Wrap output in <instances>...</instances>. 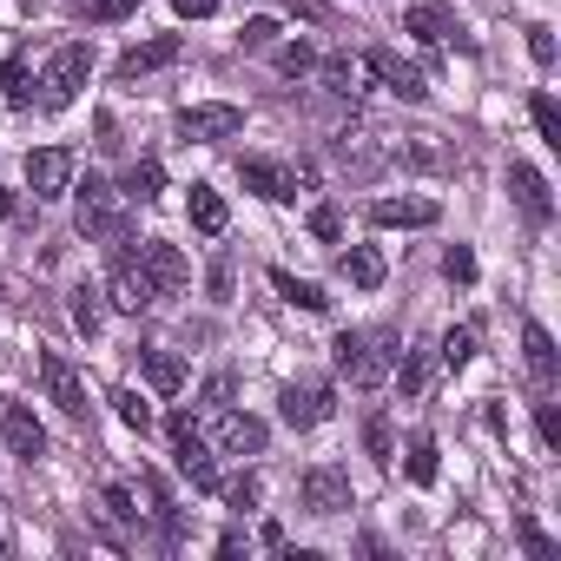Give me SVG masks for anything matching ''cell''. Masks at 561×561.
<instances>
[{"label": "cell", "instance_id": "obj_1", "mask_svg": "<svg viewBox=\"0 0 561 561\" xmlns=\"http://www.w3.org/2000/svg\"><path fill=\"white\" fill-rule=\"evenodd\" d=\"M331 351H337V370H344L357 390H377V383H390V370H397V331H344Z\"/></svg>", "mask_w": 561, "mask_h": 561}, {"label": "cell", "instance_id": "obj_2", "mask_svg": "<svg viewBox=\"0 0 561 561\" xmlns=\"http://www.w3.org/2000/svg\"><path fill=\"white\" fill-rule=\"evenodd\" d=\"M73 225H80V238H126L133 231V198L106 179H87V185H73Z\"/></svg>", "mask_w": 561, "mask_h": 561}, {"label": "cell", "instance_id": "obj_3", "mask_svg": "<svg viewBox=\"0 0 561 561\" xmlns=\"http://www.w3.org/2000/svg\"><path fill=\"white\" fill-rule=\"evenodd\" d=\"M87 73H93V47H87V41L60 47V54L47 60V73H41V106H47V113L73 106V100H80V87H87Z\"/></svg>", "mask_w": 561, "mask_h": 561}, {"label": "cell", "instance_id": "obj_4", "mask_svg": "<svg viewBox=\"0 0 561 561\" xmlns=\"http://www.w3.org/2000/svg\"><path fill=\"white\" fill-rule=\"evenodd\" d=\"M238 133H244V113L225 106V100L179 113V139H185V146H225V139H238Z\"/></svg>", "mask_w": 561, "mask_h": 561}, {"label": "cell", "instance_id": "obj_5", "mask_svg": "<svg viewBox=\"0 0 561 561\" xmlns=\"http://www.w3.org/2000/svg\"><path fill=\"white\" fill-rule=\"evenodd\" d=\"M351 502H357V495H351V476H344V469L318 462V469L298 476V508H305V515H344Z\"/></svg>", "mask_w": 561, "mask_h": 561}, {"label": "cell", "instance_id": "obj_6", "mask_svg": "<svg viewBox=\"0 0 561 561\" xmlns=\"http://www.w3.org/2000/svg\"><path fill=\"white\" fill-rule=\"evenodd\" d=\"M106 298H113L119 311H133V318L159 305V291H152V277H146L139 251H119V257H113V271H106Z\"/></svg>", "mask_w": 561, "mask_h": 561}, {"label": "cell", "instance_id": "obj_7", "mask_svg": "<svg viewBox=\"0 0 561 561\" xmlns=\"http://www.w3.org/2000/svg\"><path fill=\"white\" fill-rule=\"evenodd\" d=\"M383 159H390V165H403V172H456V146H449V139H436V133L390 139V146H383Z\"/></svg>", "mask_w": 561, "mask_h": 561}, {"label": "cell", "instance_id": "obj_8", "mask_svg": "<svg viewBox=\"0 0 561 561\" xmlns=\"http://www.w3.org/2000/svg\"><path fill=\"white\" fill-rule=\"evenodd\" d=\"M238 179H244V192H257V198H298V192L311 185V165H271V159H238Z\"/></svg>", "mask_w": 561, "mask_h": 561}, {"label": "cell", "instance_id": "obj_9", "mask_svg": "<svg viewBox=\"0 0 561 561\" xmlns=\"http://www.w3.org/2000/svg\"><path fill=\"white\" fill-rule=\"evenodd\" d=\"M277 410H285V423H291V430H318V423H331L337 390H331L324 377H305V383H291V390H285V403H277Z\"/></svg>", "mask_w": 561, "mask_h": 561}, {"label": "cell", "instance_id": "obj_10", "mask_svg": "<svg viewBox=\"0 0 561 561\" xmlns=\"http://www.w3.org/2000/svg\"><path fill=\"white\" fill-rule=\"evenodd\" d=\"M139 264H146V277H152V291H159V298H179V291L192 285L185 251H179V244H165V238H146V244H139Z\"/></svg>", "mask_w": 561, "mask_h": 561}, {"label": "cell", "instance_id": "obj_11", "mask_svg": "<svg viewBox=\"0 0 561 561\" xmlns=\"http://www.w3.org/2000/svg\"><path fill=\"white\" fill-rule=\"evenodd\" d=\"M357 67H364V73H377V80H383L397 100H410V106H416V100H430V80H423V67H410V60H403V54H390V47H370Z\"/></svg>", "mask_w": 561, "mask_h": 561}, {"label": "cell", "instance_id": "obj_12", "mask_svg": "<svg viewBox=\"0 0 561 561\" xmlns=\"http://www.w3.org/2000/svg\"><path fill=\"white\" fill-rule=\"evenodd\" d=\"M165 430H172V456H179V469L192 476V489H218V462H211V449H205V436L192 430V416L179 410V416H172Z\"/></svg>", "mask_w": 561, "mask_h": 561}, {"label": "cell", "instance_id": "obj_13", "mask_svg": "<svg viewBox=\"0 0 561 561\" xmlns=\"http://www.w3.org/2000/svg\"><path fill=\"white\" fill-rule=\"evenodd\" d=\"M73 172H80V159H73L67 146H41V152H27V185H34V198H60V192H73Z\"/></svg>", "mask_w": 561, "mask_h": 561}, {"label": "cell", "instance_id": "obj_14", "mask_svg": "<svg viewBox=\"0 0 561 561\" xmlns=\"http://www.w3.org/2000/svg\"><path fill=\"white\" fill-rule=\"evenodd\" d=\"M41 377H47V397H54L73 423H87V416H93V403H87V377H80L60 351H47V357H41Z\"/></svg>", "mask_w": 561, "mask_h": 561}, {"label": "cell", "instance_id": "obj_15", "mask_svg": "<svg viewBox=\"0 0 561 561\" xmlns=\"http://www.w3.org/2000/svg\"><path fill=\"white\" fill-rule=\"evenodd\" d=\"M211 443H218L225 456H264L271 430H264L257 416H244V410H218V430H211Z\"/></svg>", "mask_w": 561, "mask_h": 561}, {"label": "cell", "instance_id": "obj_16", "mask_svg": "<svg viewBox=\"0 0 561 561\" xmlns=\"http://www.w3.org/2000/svg\"><path fill=\"white\" fill-rule=\"evenodd\" d=\"M0 436H8V449H14L21 462H41V456H47V430H41V416H34L27 403H8V410H0Z\"/></svg>", "mask_w": 561, "mask_h": 561}, {"label": "cell", "instance_id": "obj_17", "mask_svg": "<svg viewBox=\"0 0 561 561\" xmlns=\"http://www.w3.org/2000/svg\"><path fill=\"white\" fill-rule=\"evenodd\" d=\"M172 60H179V34H159V41H146V47H126L119 67H113V80L133 87V80H146V73H159V67H172Z\"/></svg>", "mask_w": 561, "mask_h": 561}, {"label": "cell", "instance_id": "obj_18", "mask_svg": "<svg viewBox=\"0 0 561 561\" xmlns=\"http://www.w3.org/2000/svg\"><path fill=\"white\" fill-rule=\"evenodd\" d=\"M436 218H443L436 198H377V205H370V225H383V231H423V225H436Z\"/></svg>", "mask_w": 561, "mask_h": 561}, {"label": "cell", "instance_id": "obj_19", "mask_svg": "<svg viewBox=\"0 0 561 561\" xmlns=\"http://www.w3.org/2000/svg\"><path fill=\"white\" fill-rule=\"evenodd\" d=\"M508 192H515V205L528 211V225H548V218H554V198H548V179H541L535 165H522V159H515V165H508Z\"/></svg>", "mask_w": 561, "mask_h": 561}, {"label": "cell", "instance_id": "obj_20", "mask_svg": "<svg viewBox=\"0 0 561 561\" xmlns=\"http://www.w3.org/2000/svg\"><path fill=\"white\" fill-rule=\"evenodd\" d=\"M337 165H351L357 179H370L377 165H383V146H377V133H337Z\"/></svg>", "mask_w": 561, "mask_h": 561}, {"label": "cell", "instance_id": "obj_21", "mask_svg": "<svg viewBox=\"0 0 561 561\" xmlns=\"http://www.w3.org/2000/svg\"><path fill=\"white\" fill-rule=\"evenodd\" d=\"M522 357H528V370H535V390L548 397V390H554V337H548L541 324H522Z\"/></svg>", "mask_w": 561, "mask_h": 561}, {"label": "cell", "instance_id": "obj_22", "mask_svg": "<svg viewBox=\"0 0 561 561\" xmlns=\"http://www.w3.org/2000/svg\"><path fill=\"white\" fill-rule=\"evenodd\" d=\"M337 271L351 277V285H357V291H377V285H383V277H390V264H383V251H377V244H351Z\"/></svg>", "mask_w": 561, "mask_h": 561}, {"label": "cell", "instance_id": "obj_23", "mask_svg": "<svg viewBox=\"0 0 561 561\" xmlns=\"http://www.w3.org/2000/svg\"><path fill=\"white\" fill-rule=\"evenodd\" d=\"M403 34H416L423 47H443V41H456V21L443 8H410L403 14Z\"/></svg>", "mask_w": 561, "mask_h": 561}, {"label": "cell", "instance_id": "obj_24", "mask_svg": "<svg viewBox=\"0 0 561 561\" xmlns=\"http://www.w3.org/2000/svg\"><path fill=\"white\" fill-rule=\"evenodd\" d=\"M119 192H126V198H139V205H152V198L165 192V165H159V159H133Z\"/></svg>", "mask_w": 561, "mask_h": 561}, {"label": "cell", "instance_id": "obj_25", "mask_svg": "<svg viewBox=\"0 0 561 561\" xmlns=\"http://www.w3.org/2000/svg\"><path fill=\"white\" fill-rule=\"evenodd\" d=\"M185 211H192V225H198L205 238H218V231H225V218H231V211H225V198H218L211 185H192V198H185Z\"/></svg>", "mask_w": 561, "mask_h": 561}, {"label": "cell", "instance_id": "obj_26", "mask_svg": "<svg viewBox=\"0 0 561 561\" xmlns=\"http://www.w3.org/2000/svg\"><path fill=\"white\" fill-rule=\"evenodd\" d=\"M271 291L285 298V305H298V311H324V305H331L318 285H305V277H291V271H271Z\"/></svg>", "mask_w": 561, "mask_h": 561}, {"label": "cell", "instance_id": "obj_27", "mask_svg": "<svg viewBox=\"0 0 561 561\" xmlns=\"http://www.w3.org/2000/svg\"><path fill=\"white\" fill-rule=\"evenodd\" d=\"M357 60H344V54H331V60H318V80H324V93H337V100H357Z\"/></svg>", "mask_w": 561, "mask_h": 561}, {"label": "cell", "instance_id": "obj_28", "mask_svg": "<svg viewBox=\"0 0 561 561\" xmlns=\"http://www.w3.org/2000/svg\"><path fill=\"white\" fill-rule=\"evenodd\" d=\"M146 383H152L159 397H179V383H185V364H179L172 351H146Z\"/></svg>", "mask_w": 561, "mask_h": 561}, {"label": "cell", "instance_id": "obj_29", "mask_svg": "<svg viewBox=\"0 0 561 561\" xmlns=\"http://www.w3.org/2000/svg\"><path fill=\"white\" fill-rule=\"evenodd\" d=\"M430 351H397V383H403V397H423L430 390Z\"/></svg>", "mask_w": 561, "mask_h": 561}, {"label": "cell", "instance_id": "obj_30", "mask_svg": "<svg viewBox=\"0 0 561 561\" xmlns=\"http://www.w3.org/2000/svg\"><path fill=\"white\" fill-rule=\"evenodd\" d=\"M364 449H370V462H377V469H390V462H397V430H390V416H370V423H364Z\"/></svg>", "mask_w": 561, "mask_h": 561}, {"label": "cell", "instance_id": "obj_31", "mask_svg": "<svg viewBox=\"0 0 561 561\" xmlns=\"http://www.w3.org/2000/svg\"><path fill=\"white\" fill-rule=\"evenodd\" d=\"M436 469H443V462H436V436H423V430H416V436H410V482H416V489H430V482H436Z\"/></svg>", "mask_w": 561, "mask_h": 561}, {"label": "cell", "instance_id": "obj_32", "mask_svg": "<svg viewBox=\"0 0 561 561\" xmlns=\"http://www.w3.org/2000/svg\"><path fill=\"white\" fill-rule=\"evenodd\" d=\"M528 113H535V133H541V146H554V152H561V106H554L548 93H535V100H528Z\"/></svg>", "mask_w": 561, "mask_h": 561}, {"label": "cell", "instance_id": "obj_33", "mask_svg": "<svg viewBox=\"0 0 561 561\" xmlns=\"http://www.w3.org/2000/svg\"><path fill=\"white\" fill-rule=\"evenodd\" d=\"M106 403L119 410V423H126V430H139V436L152 430V403H139V390H113Z\"/></svg>", "mask_w": 561, "mask_h": 561}, {"label": "cell", "instance_id": "obj_34", "mask_svg": "<svg viewBox=\"0 0 561 561\" xmlns=\"http://www.w3.org/2000/svg\"><path fill=\"white\" fill-rule=\"evenodd\" d=\"M73 324H80L87 337L100 331V291H93V285H73Z\"/></svg>", "mask_w": 561, "mask_h": 561}, {"label": "cell", "instance_id": "obj_35", "mask_svg": "<svg viewBox=\"0 0 561 561\" xmlns=\"http://www.w3.org/2000/svg\"><path fill=\"white\" fill-rule=\"evenodd\" d=\"M469 357H476V331H469V324H462V331H443V364L462 370Z\"/></svg>", "mask_w": 561, "mask_h": 561}, {"label": "cell", "instance_id": "obj_36", "mask_svg": "<svg viewBox=\"0 0 561 561\" xmlns=\"http://www.w3.org/2000/svg\"><path fill=\"white\" fill-rule=\"evenodd\" d=\"M311 67H318V54H311L305 41H291V47H277V73H291V80H298V73H311Z\"/></svg>", "mask_w": 561, "mask_h": 561}, {"label": "cell", "instance_id": "obj_37", "mask_svg": "<svg viewBox=\"0 0 561 561\" xmlns=\"http://www.w3.org/2000/svg\"><path fill=\"white\" fill-rule=\"evenodd\" d=\"M311 238L337 244V238H344V211H337V205H318V211H311Z\"/></svg>", "mask_w": 561, "mask_h": 561}, {"label": "cell", "instance_id": "obj_38", "mask_svg": "<svg viewBox=\"0 0 561 561\" xmlns=\"http://www.w3.org/2000/svg\"><path fill=\"white\" fill-rule=\"evenodd\" d=\"M238 41H244V54H264V47L277 41V21H244V34H238Z\"/></svg>", "mask_w": 561, "mask_h": 561}, {"label": "cell", "instance_id": "obj_39", "mask_svg": "<svg viewBox=\"0 0 561 561\" xmlns=\"http://www.w3.org/2000/svg\"><path fill=\"white\" fill-rule=\"evenodd\" d=\"M443 271H449V285H476V257H469L462 244H456V251L443 257Z\"/></svg>", "mask_w": 561, "mask_h": 561}, {"label": "cell", "instance_id": "obj_40", "mask_svg": "<svg viewBox=\"0 0 561 561\" xmlns=\"http://www.w3.org/2000/svg\"><path fill=\"white\" fill-rule=\"evenodd\" d=\"M146 0H93V21L106 27V21H126V14H139Z\"/></svg>", "mask_w": 561, "mask_h": 561}, {"label": "cell", "instance_id": "obj_41", "mask_svg": "<svg viewBox=\"0 0 561 561\" xmlns=\"http://www.w3.org/2000/svg\"><path fill=\"white\" fill-rule=\"evenodd\" d=\"M257 495H264V489H257V476H238V482L225 489V502H231V508H257Z\"/></svg>", "mask_w": 561, "mask_h": 561}, {"label": "cell", "instance_id": "obj_42", "mask_svg": "<svg viewBox=\"0 0 561 561\" xmlns=\"http://www.w3.org/2000/svg\"><path fill=\"white\" fill-rule=\"evenodd\" d=\"M535 423H541V443L561 449V416H554V403H535Z\"/></svg>", "mask_w": 561, "mask_h": 561}, {"label": "cell", "instance_id": "obj_43", "mask_svg": "<svg viewBox=\"0 0 561 561\" xmlns=\"http://www.w3.org/2000/svg\"><path fill=\"white\" fill-rule=\"evenodd\" d=\"M172 14H179V21H211L218 0H172Z\"/></svg>", "mask_w": 561, "mask_h": 561}, {"label": "cell", "instance_id": "obj_44", "mask_svg": "<svg viewBox=\"0 0 561 561\" xmlns=\"http://www.w3.org/2000/svg\"><path fill=\"white\" fill-rule=\"evenodd\" d=\"M528 54H535L541 67H554V41H548V27H528Z\"/></svg>", "mask_w": 561, "mask_h": 561}, {"label": "cell", "instance_id": "obj_45", "mask_svg": "<svg viewBox=\"0 0 561 561\" xmlns=\"http://www.w3.org/2000/svg\"><path fill=\"white\" fill-rule=\"evenodd\" d=\"M211 298H231V257H211Z\"/></svg>", "mask_w": 561, "mask_h": 561}, {"label": "cell", "instance_id": "obj_46", "mask_svg": "<svg viewBox=\"0 0 561 561\" xmlns=\"http://www.w3.org/2000/svg\"><path fill=\"white\" fill-rule=\"evenodd\" d=\"M205 403H211V410H225V403H231V377H225V370L205 383Z\"/></svg>", "mask_w": 561, "mask_h": 561}, {"label": "cell", "instance_id": "obj_47", "mask_svg": "<svg viewBox=\"0 0 561 561\" xmlns=\"http://www.w3.org/2000/svg\"><path fill=\"white\" fill-rule=\"evenodd\" d=\"M522 541H528V554H554V548H548V535H541L535 522H522Z\"/></svg>", "mask_w": 561, "mask_h": 561}, {"label": "cell", "instance_id": "obj_48", "mask_svg": "<svg viewBox=\"0 0 561 561\" xmlns=\"http://www.w3.org/2000/svg\"><path fill=\"white\" fill-rule=\"evenodd\" d=\"M0 218H14V192L8 185H0Z\"/></svg>", "mask_w": 561, "mask_h": 561}, {"label": "cell", "instance_id": "obj_49", "mask_svg": "<svg viewBox=\"0 0 561 561\" xmlns=\"http://www.w3.org/2000/svg\"><path fill=\"white\" fill-rule=\"evenodd\" d=\"M0 554H14V535H8V522H0Z\"/></svg>", "mask_w": 561, "mask_h": 561}]
</instances>
